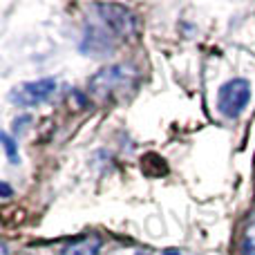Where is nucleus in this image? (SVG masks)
I'll use <instances>...</instances> for the list:
<instances>
[{"mask_svg":"<svg viewBox=\"0 0 255 255\" xmlns=\"http://www.w3.org/2000/svg\"><path fill=\"white\" fill-rule=\"evenodd\" d=\"M249 99H251V85L244 79H233L229 83H224L220 88V94H217V108H220L222 115L235 117L242 115V110L247 108Z\"/></svg>","mask_w":255,"mask_h":255,"instance_id":"1","label":"nucleus"},{"mask_svg":"<svg viewBox=\"0 0 255 255\" xmlns=\"http://www.w3.org/2000/svg\"><path fill=\"white\" fill-rule=\"evenodd\" d=\"M54 90H56V81L54 79L31 81V83H22L18 88H13L9 99L13 103H18L20 108H34V106H40L43 101H47Z\"/></svg>","mask_w":255,"mask_h":255,"instance_id":"2","label":"nucleus"},{"mask_svg":"<svg viewBox=\"0 0 255 255\" xmlns=\"http://www.w3.org/2000/svg\"><path fill=\"white\" fill-rule=\"evenodd\" d=\"M99 11H101L103 20L119 34H130L134 29V16L121 4H99Z\"/></svg>","mask_w":255,"mask_h":255,"instance_id":"3","label":"nucleus"},{"mask_svg":"<svg viewBox=\"0 0 255 255\" xmlns=\"http://www.w3.org/2000/svg\"><path fill=\"white\" fill-rule=\"evenodd\" d=\"M101 251V240L99 238H85L79 242L70 244L67 249H63L61 255H99Z\"/></svg>","mask_w":255,"mask_h":255,"instance_id":"4","label":"nucleus"},{"mask_svg":"<svg viewBox=\"0 0 255 255\" xmlns=\"http://www.w3.org/2000/svg\"><path fill=\"white\" fill-rule=\"evenodd\" d=\"M2 148H4V152H7V157L11 163L20 161V157H18V152H16V143H13V139L9 134H2Z\"/></svg>","mask_w":255,"mask_h":255,"instance_id":"5","label":"nucleus"},{"mask_svg":"<svg viewBox=\"0 0 255 255\" xmlns=\"http://www.w3.org/2000/svg\"><path fill=\"white\" fill-rule=\"evenodd\" d=\"M242 251H244V255H255V238H247V240H244Z\"/></svg>","mask_w":255,"mask_h":255,"instance_id":"6","label":"nucleus"},{"mask_svg":"<svg viewBox=\"0 0 255 255\" xmlns=\"http://www.w3.org/2000/svg\"><path fill=\"white\" fill-rule=\"evenodd\" d=\"M0 188H2V197H11V188H9L7 181H2V184H0Z\"/></svg>","mask_w":255,"mask_h":255,"instance_id":"7","label":"nucleus"},{"mask_svg":"<svg viewBox=\"0 0 255 255\" xmlns=\"http://www.w3.org/2000/svg\"><path fill=\"white\" fill-rule=\"evenodd\" d=\"M161 255H179V251H175V249H166Z\"/></svg>","mask_w":255,"mask_h":255,"instance_id":"8","label":"nucleus"},{"mask_svg":"<svg viewBox=\"0 0 255 255\" xmlns=\"http://www.w3.org/2000/svg\"><path fill=\"white\" fill-rule=\"evenodd\" d=\"M2 255H7V247H2Z\"/></svg>","mask_w":255,"mask_h":255,"instance_id":"9","label":"nucleus"},{"mask_svg":"<svg viewBox=\"0 0 255 255\" xmlns=\"http://www.w3.org/2000/svg\"><path fill=\"white\" fill-rule=\"evenodd\" d=\"M136 255H148V253H136Z\"/></svg>","mask_w":255,"mask_h":255,"instance_id":"10","label":"nucleus"}]
</instances>
